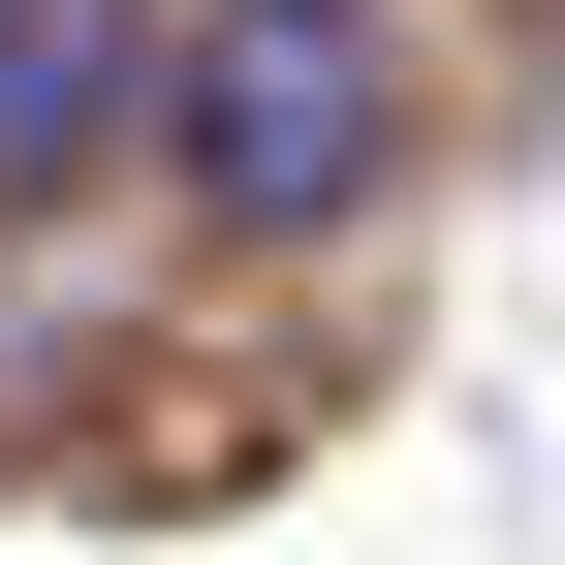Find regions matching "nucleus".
Listing matches in <instances>:
<instances>
[{
	"label": "nucleus",
	"mask_w": 565,
	"mask_h": 565,
	"mask_svg": "<svg viewBox=\"0 0 565 565\" xmlns=\"http://www.w3.org/2000/svg\"><path fill=\"white\" fill-rule=\"evenodd\" d=\"M158 158H189V221H221V252L377 221V189H408V63H377V0H189Z\"/></svg>",
	"instance_id": "nucleus-1"
}]
</instances>
